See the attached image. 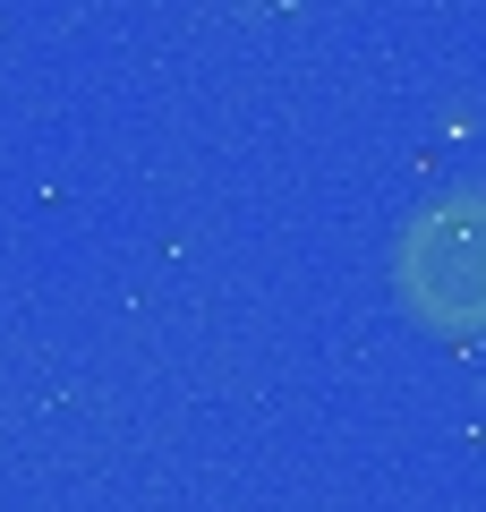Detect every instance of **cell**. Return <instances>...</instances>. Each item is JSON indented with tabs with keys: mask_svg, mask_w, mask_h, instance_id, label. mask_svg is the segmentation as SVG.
Masks as SVG:
<instances>
[{
	"mask_svg": "<svg viewBox=\"0 0 486 512\" xmlns=\"http://www.w3.org/2000/svg\"><path fill=\"white\" fill-rule=\"evenodd\" d=\"M393 282L427 333L486 342V188H444L418 205L393 248Z\"/></svg>",
	"mask_w": 486,
	"mask_h": 512,
	"instance_id": "cell-1",
	"label": "cell"
}]
</instances>
